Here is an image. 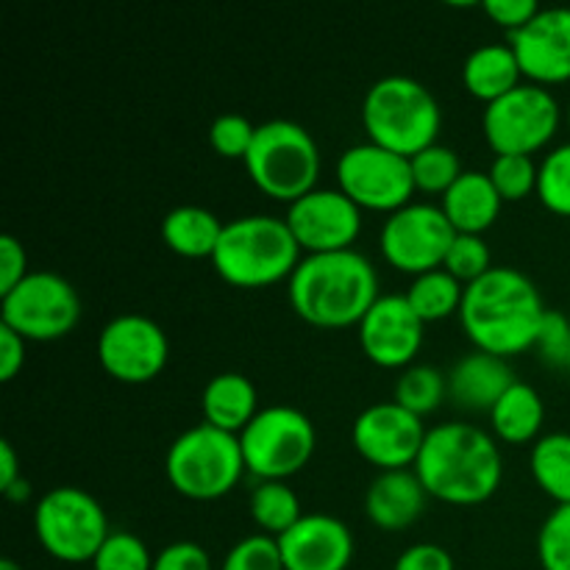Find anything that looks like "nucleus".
<instances>
[{
    "instance_id": "obj_15",
    "label": "nucleus",
    "mask_w": 570,
    "mask_h": 570,
    "mask_svg": "<svg viewBox=\"0 0 570 570\" xmlns=\"http://www.w3.org/2000/svg\"><path fill=\"white\" fill-rule=\"evenodd\" d=\"M426 434L429 429L423 426V417L412 415L395 401H384L360 412L351 440H354L356 454L379 468V473H384L415 468Z\"/></svg>"
},
{
    "instance_id": "obj_34",
    "label": "nucleus",
    "mask_w": 570,
    "mask_h": 570,
    "mask_svg": "<svg viewBox=\"0 0 570 570\" xmlns=\"http://www.w3.org/2000/svg\"><path fill=\"white\" fill-rule=\"evenodd\" d=\"M156 557L142 538L131 532H111L95 554L92 570H154Z\"/></svg>"
},
{
    "instance_id": "obj_24",
    "label": "nucleus",
    "mask_w": 570,
    "mask_h": 570,
    "mask_svg": "<svg viewBox=\"0 0 570 570\" xmlns=\"http://www.w3.org/2000/svg\"><path fill=\"white\" fill-rule=\"evenodd\" d=\"M521 65L510 45H482L468 56L465 67H462L465 89L488 106L521 87Z\"/></svg>"
},
{
    "instance_id": "obj_36",
    "label": "nucleus",
    "mask_w": 570,
    "mask_h": 570,
    "mask_svg": "<svg viewBox=\"0 0 570 570\" xmlns=\"http://www.w3.org/2000/svg\"><path fill=\"white\" fill-rule=\"evenodd\" d=\"M538 557L543 570H570V504L557 507L538 534Z\"/></svg>"
},
{
    "instance_id": "obj_22",
    "label": "nucleus",
    "mask_w": 570,
    "mask_h": 570,
    "mask_svg": "<svg viewBox=\"0 0 570 570\" xmlns=\"http://www.w3.org/2000/svg\"><path fill=\"white\" fill-rule=\"evenodd\" d=\"M501 195L495 193L490 173L465 170L456 178L454 187L443 195L440 209L445 212L456 234H476L482 237L501 215Z\"/></svg>"
},
{
    "instance_id": "obj_4",
    "label": "nucleus",
    "mask_w": 570,
    "mask_h": 570,
    "mask_svg": "<svg viewBox=\"0 0 570 570\" xmlns=\"http://www.w3.org/2000/svg\"><path fill=\"white\" fill-rule=\"evenodd\" d=\"M212 265L232 287L262 289L289 282L301 265V248L284 217L248 215L226 223Z\"/></svg>"
},
{
    "instance_id": "obj_40",
    "label": "nucleus",
    "mask_w": 570,
    "mask_h": 570,
    "mask_svg": "<svg viewBox=\"0 0 570 570\" xmlns=\"http://www.w3.org/2000/svg\"><path fill=\"white\" fill-rule=\"evenodd\" d=\"M482 11L495 26L515 33L521 28H527L540 14V6L534 0H484Z\"/></svg>"
},
{
    "instance_id": "obj_3",
    "label": "nucleus",
    "mask_w": 570,
    "mask_h": 570,
    "mask_svg": "<svg viewBox=\"0 0 570 570\" xmlns=\"http://www.w3.org/2000/svg\"><path fill=\"white\" fill-rule=\"evenodd\" d=\"M289 304L315 328L360 326L382 298L376 267L360 250L304 256L289 276Z\"/></svg>"
},
{
    "instance_id": "obj_47",
    "label": "nucleus",
    "mask_w": 570,
    "mask_h": 570,
    "mask_svg": "<svg viewBox=\"0 0 570 570\" xmlns=\"http://www.w3.org/2000/svg\"><path fill=\"white\" fill-rule=\"evenodd\" d=\"M0 570H22L20 566H17V562L14 560H9V557H6V560L3 562H0Z\"/></svg>"
},
{
    "instance_id": "obj_46",
    "label": "nucleus",
    "mask_w": 570,
    "mask_h": 570,
    "mask_svg": "<svg viewBox=\"0 0 570 570\" xmlns=\"http://www.w3.org/2000/svg\"><path fill=\"white\" fill-rule=\"evenodd\" d=\"M3 495H6V499H9V501H26V499H28V482H26V479H20V482H17L14 488L6 490Z\"/></svg>"
},
{
    "instance_id": "obj_41",
    "label": "nucleus",
    "mask_w": 570,
    "mask_h": 570,
    "mask_svg": "<svg viewBox=\"0 0 570 570\" xmlns=\"http://www.w3.org/2000/svg\"><path fill=\"white\" fill-rule=\"evenodd\" d=\"M154 570H212V560L198 543L178 540V543H170L156 554Z\"/></svg>"
},
{
    "instance_id": "obj_44",
    "label": "nucleus",
    "mask_w": 570,
    "mask_h": 570,
    "mask_svg": "<svg viewBox=\"0 0 570 570\" xmlns=\"http://www.w3.org/2000/svg\"><path fill=\"white\" fill-rule=\"evenodd\" d=\"M26 365V340L0 323V382H11Z\"/></svg>"
},
{
    "instance_id": "obj_27",
    "label": "nucleus",
    "mask_w": 570,
    "mask_h": 570,
    "mask_svg": "<svg viewBox=\"0 0 570 570\" xmlns=\"http://www.w3.org/2000/svg\"><path fill=\"white\" fill-rule=\"evenodd\" d=\"M462 298H465V284L456 282L445 267L417 276L406 293V301L423 323H438L451 315H460Z\"/></svg>"
},
{
    "instance_id": "obj_28",
    "label": "nucleus",
    "mask_w": 570,
    "mask_h": 570,
    "mask_svg": "<svg viewBox=\"0 0 570 570\" xmlns=\"http://www.w3.org/2000/svg\"><path fill=\"white\" fill-rule=\"evenodd\" d=\"M532 476L557 507L570 504V434H546L532 449Z\"/></svg>"
},
{
    "instance_id": "obj_16",
    "label": "nucleus",
    "mask_w": 570,
    "mask_h": 570,
    "mask_svg": "<svg viewBox=\"0 0 570 570\" xmlns=\"http://www.w3.org/2000/svg\"><path fill=\"white\" fill-rule=\"evenodd\" d=\"M284 220L306 256L354 250L362 232V209L340 189H312L289 204Z\"/></svg>"
},
{
    "instance_id": "obj_29",
    "label": "nucleus",
    "mask_w": 570,
    "mask_h": 570,
    "mask_svg": "<svg viewBox=\"0 0 570 570\" xmlns=\"http://www.w3.org/2000/svg\"><path fill=\"white\" fill-rule=\"evenodd\" d=\"M250 518L262 534L282 538L304 518L298 495L289 490L287 482H259L250 493Z\"/></svg>"
},
{
    "instance_id": "obj_11",
    "label": "nucleus",
    "mask_w": 570,
    "mask_h": 570,
    "mask_svg": "<svg viewBox=\"0 0 570 570\" xmlns=\"http://www.w3.org/2000/svg\"><path fill=\"white\" fill-rule=\"evenodd\" d=\"M562 109L546 87L521 83L490 104L482 117V131L495 156H534L560 131Z\"/></svg>"
},
{
    "instance_id": "obj_26",
    "label": "nucleus",
    "mask_w": 570,
    "mask_h": 570,
    "mask_svg": "<svg viewBox=\"0 0 570 570\" xmlns=\"http://www.w3.org/2000/svg\"><path fill=\"white\" fill-rule=\"evenodd\" d=\"M546 421V406L538 390L527 382H515L490 412V426L499 440L510 445H527L538 440Z\"/></svg>"
},
{
    "instance_id": "obj_7",
    "label": "nucleus",
    "mask_w": 570,
    "mask_h": 570,
    "mask_svg": "<svg viewBox=\"0 0 570 570\" xmlns=\"http://www.w3.org/2000/svg\"><path fill=\"white\" fill-rule=\"evenodd\" d=\"M245 167L259 193L273 200L295 204L317 189L321 150L304 126L293 120H271L265 126H256Z\"/></svg>"
},
{
    "instance_id": "obj_33",
    "label": "nucleus",
    "mask_w": 570,
    "mask_h": 570,
    "mask_svg": "<svg viewBox=\"0 0 570 570\" xmlns=\"http://www.w3.org/2000/svg\"><path fill=\"white\" fill-rule=\"evenodd\" d=\"M538 173L540 165H534L532 156H495L490 167V181L507 204V200H523L538 193Z\"/></svg>"
},
{
    "instance_id": "obj_13",
    "label": "nucleus",
    "mask_w": 570,
    "mask_h": 570,
    "mask_svg": "<svg viewBox=\"0 0 570 570\" xmlns=\"http://www.w3.org/2000/svg\"><path fill=\"white\" fill-rule=\"evenodd\" d=\"M454 237V226L440 206L410 204L387 217L379 245L387 265L417 278L445 265Z\"/></svg>"
},
{
    "instance_id": "obj_20",
    "label": "nucleus",
    "mask_w": 570,
    "mask_h": 570,
    "mask_svg": "<svg viewBox=\"0 0 570 570\" xmlns=\"http://www.w3.org/2000/svg\"><path fill=\"white\" fill-rule=\"evenodd\" d=\"M515 373H512L510 362L501 356L484 354V351H473L465 354L449 373V399L454 401L460 410L468 412H493L501 395L515 384Z\"/></svg>"
},
{
    "instance_id": "obj_19",
    "label": "nucleus",
    "mask_w": 570,
    "mask_h": 570,
    "mask_svg": "<svg viewBox=\"0 0 570 570\" xmlns=\"http://www.w3.org/2000/svg\"><path fill=\"white\" fill-rule=\"evenodd\" d=\"M278 540L284 570H348L354 534L340 518L312 512Z\"/></svg>"
},
{
    "instance_id": "obj_12",
    "label": "nucleus",
    "mask_w": 570,
    "mask_h": 570,
    "mask_svg": "<svg viewBox=\"0 0 570 570\" xmlns=\"http://www.w3.org/2000/svg\"><path fill=\"white\" fill-rule=\"evenodd\" d=\"M337 184L360 209L384 212L387 217L410 206L417 193L410 159L373 142L354 145L340 156Z\"/></svg>"
},
{
    "instance_id": "obj_31",
    "label": "nucleus",
    "mask_w": 570,
    "mask_h": 570,
    "mask_svg": "<svg viewBox=\"0 0 570 570\" xmlns=\"http://www.w3.org/2000/svg\"><path fill=\"white\" fill-rule=\"evenodd\" d=\"M410 165L415 189L426 195H445L454 187L456 178L465 173L460 165V156L445 145H432V148L421 150L417 156H412Z\"/></svg>"
},
{
    "instance_id": "obj_39",
    "label": "nucleus",
    "mask_w": 570,
    "mask_h": 570,
    "mask_svg": "<svg viewBox=\"0 0 570 570\" xmlns=\"http://www.w3.org/2000/svg\"><path fill=\"white\" fill-rule=\"evenodd\" d=\"M534 348L540 351L546 365L557 367V371H570V321L562 312H546L543 328H540Z\"/></svg>"
},
{
    "instance_id": "obj_25",
    "label": "nucleus",
    "mask_w": 570,
    "mask_h": 570,
    "mask_svg": "<svg viewBox=\"0 0 570 570\" xmlns=\"http://www.w3.org/2000/svg\"><path fill=\"white\" fill-rule=\"evenodd\" d=\"M226 223L217 220L204 206H176L167 212L161 220V239L173 254L184 256V259H212L217 250V243L223 237Z\"/></svg>"
},
{
    "instance_id": "obj_6",
    "label": "nucleus",
    "mask_w": 570,
    "mask_h": 570,
    "mask_svg": "<svg viewBox=\"0 0 570 570\" xmlns=\"http://www.w3.org/2000/svg\"><path fill=\"white\" fill-rule=\"evenodd\" d=\"M245 468L237 434L200 423L173 440L165 456L170 488L189 501H217L239 484Z\"/></svg>"
},
{
    "instance_id": "obj_1",
    "label": "nucleus",
    "mask_w": 570,
    "mask_h": 570,
    "mask_svg": "<svg viewBox=\"0 0 570 570\" xmlns=\"http://www.w3.org/2000/svg\"><path fill=\"white\" fill-rule=\"evenodd\" d=\"M546 304L527 273L493 267L468 284L460 323L476 351L507 360L534 348L546 321Z\"/></svg>"
},
{
    "instance_id": "obj_43",
    "label": "nucleus",
    "mask_w": 570,
    "mask_h": 570,
    "mask_svg": "<svg viewBox=\"0 0 570 570\" xmlns=\"http://www.w3.org/2000/svg\"><path fill=\"white\" fill-rule=\"evenodd\" d=\"M393 570H454V560L443 546L417 543L395 560Z\"/></svg>"
},
{
    "instance_id": "obj_17",
    "label": "nucleus",
    "mask_w": 570,
    "mask_h": 570,
    "mask_svg": "<svg viewBox=\"0 0 570 570\" xmlns=\"http://www.w3.org/2000/svg\"><path fill=\"white\" fill-rule=\"evenodd\" d=\"M423 326L406 295H382L371 306L360 328V345L373 365L384 371H406L423 348Z\"/></svg>"
},
{
    "instance_id": "obj_42",
    "label": "nucleus",
    "mask_w": 570,
    "mask_h": 570,
    "mask_svg": "<svg viewBox=\"0 0 570 570\" xmlns=\"http://www.w3.org/2000/svg\"><path fill=\"white\" fill-rule=\"evenodd\" d=\"M26 276H28L26 248H22V243L17 237L3 234V237H0V298H3L6 293H11V289H14Z\"/></svg>"
},
{
    "instance_id": "obj_2",
    "label": "nucleus",
    "mask_w": 570,
    "mask_h": 570,
    "mask_svg": "<svg viewBox=\"0 0 570 570\" xmlns=\"http://www.w3.org/2000/svg\"><path fill=\"white\" fill-rule=\"evenodd\" d=\"M415 473L429 499L451 507H476L495 495L504 462L484 429L456 421L429 429Z\"/></svg>"
},
{
    "instance_id": "obj_23",
    "label": "nucleus",
    "mask_w": 570,
    "mask_h": 570,
    "mask_svg": "<svg viewBox=\"0 0 570 570\" xmlns=\"http://www.w3.org/2000/svg\"><path fill=\"white\" fill-rule=\"evenodd\" d=\"M200 410H204V423L239 438L259 415V395L254 382L243 373H217L204 387Z\"/></svg>"
},
{
    "instance_id": "obj_18",
    "label": "nucleus",
    "mask_w": 570,
    "mask_h": 570,
    "mask_svg": "<svg viewBox=\"0 0 570 570\" xmlns=\"http://www.w3.org/2000/svg\"><path fill=\"white\" fill-rule=\"evenodd\" d=\"M510 48L534 87L570 81V9H540L527 28L510 33Z\"/></svg>"
},
{
    "instance_id": "obj_21",
    "label": "nucleus",
    "mask_w": 570,
    "mask_h": 570,
    "mask_svg": "<svg viewBox=\"0 0 570 570\" xmlns=\"http://www.w3.org/2000/svg\"><path fill=\"white\" fill-rule=\"evenodd\" d=\"M429 493L415 471H384L365 493V515L382 532L410 529L426 512Z\"/></svg>"
},
{
    "instance_id": "obj_45",
    "label": "nucleus",
    "mask_w": 570,
    "mask_h": 570,
    "mask_svg": "<svg viewBox=\"0 0 570 570\" xmlns=\"http://www.w3.org/2000/svg\"><path fill=\"white\" fill-rule=\"evenodd\" d=\"M20 479V462H17L14 445H11L9 440H3V443H0V490L6 493V490L14 488Z\"/></svg>"
},
{
    "instance_id": "obj_35",
    "label": "nucleus",
    "mask_w": 570,
    "mask_h": 570,
    "mask_svg": "<svg viewBox=\"0 0 570 570\" xmlns=\"http://www.w3.org/2000/svg\"><path fill=\"white\" fill-rule=\"evenodd\" d=\"M443 267L456 282H462L468 287V284L479 282V278L493 271L490 245L484 243V237H476V234H456Z\"/></svg>"
},
{
    "instance_id": "obj_8",
    "label": "nucleus",
    "mask_w": 570,
    "mask_h": 570,
    "mask_svg": "<svg viewBox=\"0 0 570 570\" xmlns=\"http://www.w3.org/2000/svg\"><path fill=\"white\" fill-rule=\"evenodd\" d=\"M33 534L53 560L83 566L95 560L111 529L104 507L87 490L53 488L33 510Z\"/></svg>"
},
{
    "instance_id": "obj_5",
    "label": "nucleus",
    "mask_w": 570,
    "mask_h": 570,
    "mask_svg": "<svg viewBox=\"0 0 570 570\" xmlns=\"http://www.w3.org/2000/svg\"><path fill=\"white\" fill-rule=\"evenodd\" d=\"M362 126L367 131V142L412 159L438 145L443 111L421 81L387 76L367 89L362 100Z\"/></svg>"
},
{
    "instance_id": "obj_48",
    "label": "nucleus",
    "mask_w": 570,
    "mask_h": 570,
    "mask_svg": "<svg viewBox=\"0 0 570 570\" xmlns=\"http://www.w3.org/2000/svg\"><path fill=\"white\" fill-rule=\"evenodd\" d=\"M568 128H570V104H568Z\"/></svg>"
},
{
    "instance_id": "obj_10",
    "label": "nucleus",
    "mask_w": 570,
    "mask_h": 570,
    "mask_svg": "<svg viewBox=\"0 0 570 570\" xmlns=\"http://www.w3.org/2000/svg\"><path fill=\"white\" fill-rule=\"evenodd\" d=\"M81 321V298L65 276L50 271L28 273L0 298V323L31 343L67 337Z\"/></svg>"
},
{
    "instance_id": "obj_32",
    "label": "nucleus",
    "mask_w": 570,
    "mask_h": 570,
    "mask_svg": "<svg viewBox=\"0 0 570 570\" xmlns=\"http://www.w3.org/2000/svg\"><path fill=\"white\" fill-rule=\"evenodd\" d=\"M538 198L554 215L570 217V142L554 148L540 161Z\"/></svg>"
},
{
    "instance_id": "obj_9",
    "label": "nucleus",
    "mask_w": 570,
    "mask_h": 570,
    "mask_svg": "<svg viewBox=\"0 0 570 570\" xmlns=\"http://www.w3.org/2000/svg\"><path fill=\"white\" fill-rule=\"evenodd\" d=\"M245 468L259 482H287L315 454L317 434L309 417L293 406H267L239 434Z\"/></svg>"
},
{
    "instance_id": "obj_37",
    "label": "nucleus",
    "mask_w": 570,
    "mask_h": 570,
    "mask_svg": "<svg viewBox=\"0 0 570 570\" xmlns=\"http://www.w3.org/2000/svg\"><path fill=\"white\" fill-rule=\"evenodd\" d=\"M220 570H284L278 540L271 534L243 538L223 560Z\"/></svg>"
},
{
    "instance_id": "obj_14",
    "label": "nucleus",
    "mask_w": 570,
    "mask_h": 570,
    "mask_svg": "<svg viewBox=\"0 0 570 570\" xmlns=\"http://www.w3.org/2000/svg\"><path fill=\"white\" fill-rule=\"evenodd\" d=\"M170 343L165 328L145 315H117L100 328L98 362L115 382L148 384L165 371Z\"/></svg>"
},
{
    "instance_id": "obj_30",
    "label": "nucleus",
    "mask_w": 570,
    "mask_h": 570,
    "mask_svg": "<svg viewBox=\"0 0 570 570\" xmlns=\"http://www.w3.org/2000/svg\"><path fill=\"white\" fill-rule=\"evenodd\" d=\"M449 395V379L432 365H410L395 382L393 401L417 417L432 415Z\"/></svg>"
},
{
    "instance_id": "obj_38",
    "label": "nucleus",
    "mask_w": 570,
    "mask_h": 570,
    "mask_svg": "<svg viewBox=\"0 0 570 570\" xmlns=\"http://www.w3.org/2000/svg\"><path fill=\"white\" fill-rule=\"evenodd\" d=\"M256 126L243 115H220L209 128L212 150L223 159H243L254 145Z\"/></svg>"
}]
</instances>
